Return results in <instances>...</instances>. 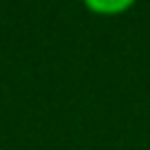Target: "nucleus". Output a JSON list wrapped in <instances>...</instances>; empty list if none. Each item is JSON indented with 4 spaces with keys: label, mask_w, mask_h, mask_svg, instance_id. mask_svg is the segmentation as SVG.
<instances>
[{
    "label": "nucleus",
    "mask_w": 150,
    "mask_h": 150,
    "mask_svg": "<svg viewBox=\"0 0 150 150\" xmlns=\"http://www.w3.org/2000/svg\"><path fill=\"white\" fill-rule=\"evenodd\" d=\"M138 0H82V5L96 16H120L129 12Z\"/></svg>",
    "instance_id": "nucleus-1"
}]
</instances>
